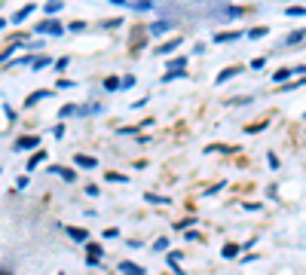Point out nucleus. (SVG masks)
<instances>
[{"instance_id": "obj_1", "label": "nucleus", "mask_w": 306, "mask_h": 275, "mask_svg": "<svg viewBox=\"0 0 306 275\" xmlns=\"http://www.w3.org/2000/svg\"><path fill=\"white\" fill-rule=\"evenodd\" d=\"M37 34H52V37H61V34H64V25H61V22H55V19H46V22L37 25Z\"/></svg>"}, {"instance_id": "obj_2", "label": "nucleus", "mask_w": 306, "mask_h": 275, "mask_svg": "<svg viewBox=\"0 0 306 275\" xmlns=\"http://www.w3.org/2000/svg\"><path fill=\"white\" fill-rule=\"evenodd\" d=\"M13 150H40V138H34V135H25L13 144Z\"/></svg>"}, {"instance_id": "obj_3", "label": "nucleus", "mask_w": 306, "mask_h": 275, "mask_svg": "<svg viewBox=\"0 0 306 275\" xmlns=\"http://www.w3.org/2000/svg\"><path fill=\"white\" fill-rule=\"evenodd\" d=\"M86 254H89V260H86L89 266H98L101 263V245L98 242H86Z\"/></svg>"}, {"instance_id": "obj_4", "label": "nucleus", "mask_w": 306, "mask_h": 275, "mask_svg": "<svg viewBox=\"0 0 306 275\" xmlns=\"http://www.w3.org/2000/svg\"><path fill=\"white\" fill-rule=\"evenodd\" d=\"M61 229L70 235L73 242H80V245H86V242H89V232H86V229H80V226H61Z\"/></svg>"}, {"instance_id": "obj_5", "label": "nucleus", "mask_w": 306, "mask_h": 275, "mask_svg": "<svg viewBox=\"0 0 306 275\" xmlns=\"http://www.w3.org/2000/svg\"><path fill=\"white\" fill-rule=\"evenodd\" d=\"M73 165H76V168H95L98 159H95V156H86V153H76V156H73Z\"/></svg>"}, {"instance_id": "obj_6", "label": "nucleus", "mask_w": 306, "mask_h": 275, "mask_svg": "<svg viewBox=\"0 0 306 275\" xmlns=\"http://www.w3.org/2000/svg\"><path fill=\"white\" fill-rule=\"evenodd\" d=\"M239 37H242V31H220L214 37V43H233V40H239Z\"/></svg>"}, {"instance_id": "obj_7", "label": "nucleus", "mask_w": 306, "mask_h": 275, "mask_svg": "<svg viewBox=\"0 0 306 275\" xmlns=\"http://www.w3.org/2000/svg\"><path fill=\"white\" fill-rule=\"evenodd\" d=\"M34 10H37V4H28V7H22L19 13H13V25H22V22H25V19H28Z\"/></svg>"}, {"instance_id": "obj_8", "label": "nucleus", "mask_w": 306, "mask_h": 275, "mask_svg": "<svg viewBox=\"0 0 306 275\" xmlns=\"http://www.w3.org/2000/svg\"><path fill=\"white\" fill-rule=\"evenodd\" d=\"M181 260H184V254H181V251H169V266L175 269V275H184V269H181Z\"/></svg>"}, {"instance_id": "obj_9", "label": "nucleus", "mask_w": 306, "mask_h": 275, "mask_svg": "<svg viewBox=\"0 0 306 275\" xmlns=\"http://www.w3.org/2000/svg\"><path fill=\"white\" fill-rule=\"evenodd\" d=\"M169 28H172V22H150L147 34H150V37H160V34H166Z\"/></svg>"}, {"instance_id": "obj_10", "label": "nucleus", "mask_w": 306, "mask_h": 275, "mask_svg": "<svg viewBox=\"0 0 306 275\" xmlns=\"http://www.w3.org/2000/svg\"><path fill=\"white\" fill-rule=\"evenodd\" d=\"M43 159H46V150H37V153L31 156V159L25 162V171H34V168H37V165H40Z\"/></svg>"}, {"instance_id": "obj_11", "label": "nucleus", "mask_w": 306, "mask_h": 275, "mask_svg": "<svg viewBox=\"0 0 306 275\" xmlns=\"http://www.w3.org/2000/svg\"><path fill=\"white\" fill-rule=\"evenodd\" d=\"M120 272H123V275H144V269L135 266L132 260H123V263H120Z\"/></svg>"}, {"instance_id": "obj_12", "label": "nucleus", "mask_w": 306, "mask_h": 275, "mask_svg": "<svg viewBox=\"0 0 306 275\" xmlns=\"http://www.w3.org/2000/svg\"><path fill=\"white\" fill-rule=\"evenodd\" d=\"M181 43H184V40H169V43H163V46H160L157 52H160V55H172V52H175V49H178Z\"/></svg>"}, {"instance_id": "obj_13", "label": "nucleus", "mask_w": 306, "mask_h": 275, "mask_svg": "<svg viewBox=\"0 0 306 275\" xmlns=\"http://www.w3.org/2000/svg\"><path fill=\"white\" fill-rule=\"evenodd\" d=\"M291 73H294V67H279V70L273 73V80H276V83H288Z\"/></svg>"}, {"instance_id": "obj_14", "label": "nucleus", "mask_w": 306, "mask_h": 275, "mask_svg": "<svg viewBox=\"0 0 306 275\" xmlns=\"http://www.w3.org/2000/svg\"><path fill=\"white\" fill-rule=\"evenodd\" d=\"M236 73H239V67H226V70H220V73H217V86H220V83H226V80H233Z\"/></svg>"}, {"instance_id": "obj_15", "label": "nucleus", "mask_w": 306, "mask_h": 275, "mask_svg": "<svg viewBox=\"0 0 306 275\" xmlns=\"http://www.w3.org/2000/svg\"><path fill=\"white\" fill-rule=\"evenodd\" d=\"M104 89H107V92H120V89H123V80H117V76H107V80H104Z\"/></svg>"}, {"instance_id": "obj_16", "label": "nucleus", "mask_w": 306, "mask_h": 275, "mask_svg": "<svg viewBox=\"0 0 306 275\" xmlns=\"http://www.w3.org/2000/svg\"><path fill=\"white\" fill-rule=\"evenodd\" d=\"M220 254H223L226 260H233V257H239V245L230 242V245H223V248H220Z\"/></svg>"}, {"instance_id": "obj_17", "label": "nucleus", "mask_w": 306, "mask_h": 275, "mask_svg": "<svg viewBox=\"0 0 306 275\" xmlns=\"http://www.w3.org/2000/svg\"><path fill=\"white\" fill-rule=\"evenodd\" d=\"M285 16L288 19H303L306 16V7H285Z\"/></svg>"}, {"instance_id": "obj_18", "label": "nucleus", "mask_w": 306, "mask_h": 275, "mask_svg": "<svg viewBox=\"0 0 306 275\" xmlns=\"http://www.w3.org/2000/svg\"><path fill=\"white\" fill-rule=\"evenodd\" d=\"M303 37H306V31H291L285 43H288V46H294V43H300V40H303Z\"/></svg>"}, {"instance_id": "obj_19", "label": "nucleus", "mask_w": 306, "mask_h": 275, "mask_svg": "<svg viewBox=\"0 0 306 275\" xmlns=\"http://www.w3.org/2000/svg\"><path fill=\"white\" fill-rule=\"evenodd\" d=\"M46 64H52V61H49V58H46V55H37V58H34V61H31V67H34V70H43V67H46Z\"/></svg>"}, {"instance_id": "obj_20", "label": "nucleus", "mask_w": 306, "mask_h": 275, "mask_svg": "<svg viewBox=\"0 0 306 275\" xmlns=\"http://www.w3.org/2000/svg\"><path fill=\"white\" fill-rule=\"evenodd\" d=\"M147 202H150V205H169L166 196H157V193H147Z\"/></svg>"}, {"instance_id": "obj_21", "label": "nucleus", "mask_w": 306, "mask_h": 275, "mask_svg": "<svg viewBox=\"0 0 306 275\" xmlns=\"http://www.w3.org/2000/svg\"><path fill=\"white\" fill-rule=\"evenodd\" d=\"M58 10H61V0H49V4L43 7V13H46V16H55Z\"/></svg>"}, {"instance_id": "obj_22", "label": "nucleus", "mask_w": 306, "mask_h": 275, "mask_svg": "<svg viewBox=\"0 0 306 275\" xmlns=\"http://www.w3.org/2000/svg\"><path fill=\"white\" fill-rule=\"evenodd\" d=\"M52 92H34V95H28V107H34L37 101H43V98H49Z\"/></svg>"}, {"instance_id": "obj_23", "label": "nucleus", "mask_w": 306, "mask_h": 275, "mask_svg": "<svg viewBox=\"0 0 306 275\" xmlns=\"http://www.w3.org/2000/svg\"><path fill=\"white\" fill-rule=\"evenodd\" d=\"M76 110H80V107H73V104H64V107L58 110V116H61V120H67V116H76Z\"/></svg>"}, {"instance_id": "obj_24", "label": "nucleus", "mask_w": 306, "mask_h": 275, "mask_svg": "<svg viewBox=\"0 0 306 275\" xmlns=\"http://www.w3.org/2000/svg\"><path fill=\"white\" fill-rule=\"evenodd\" d=\"M107 180L110 184H129V177L126 174H117V171H107Z\"/></svg>"}, {"instance_id": "obj_25", "label": "nucleus", "mask_w": 306, "mask_h": 275, "mask_svg": "<svg viewBox=\"0 0 306 275\" xmlns=\"http://www.w3.org/2000/svg\"><path fill=\"white\" fill-rule=\"evenodd\" d=\"M138 13H147V10H153V4H150V0H135V4H132Z\"/></svg>"}, {"instance_id": "obj_26", "label": "nucleus", "mask_w": 306, "mask_h": 275, "mask_svg": "<svg viewBox=\"0 0 306 275\" xmlns=\"http://www.w3.org/2000/svg\"><path fill=\"white\" fill-rule=\"evenodd\" d=\"M266 34H270V28H254V31H248L251 40H260V37H266Z\"/></svg>"}, {"instance_id": "obj_27", "label": "nucleus", "mask_w": 306, "mask_h": 275, "mask_svg": "<svg viewBox=\"0 0 306 275\" xmlns=\"http://www.w3.org/2000/svg\"><path fill=\"white\" fill-rule=\"evenodd\" d=\"M153 251H169V239H166V235H160V239L153 242Z\"/></svg>"}, {"instance_id": "obj_28", "label": "nucleus", "mask_w": 306, "mask_h": 275, "mask_svg": "<svg viewBox=\"0 0 306 275\" xmlns=\"http://www.w3.org/2000/svg\"><path fill=\"white\" fill-rule=\"evenodd\" d=\"M52 174H61L64 180H73V177H76V174H73L70 168H52Z\"/></svg>"}, {"instance_id": "obj_29", "label": "nucleus", "mask_w": 306, "mask_h": 275, "mask_svg": "<svg viewBox=\"0 0 306 275\" xmlns=\"http://www.w3.org/2000/svg\"><path fill=\"white\" fill-rule=\"evenodd\" d=\"M16 49H22V43H13V46H7V49H4V61H10Z\"/></svg>"}, {"instance_id": "obj_30", "label": "nucleus", "mask_w": 306, "mask_h": 275, "mask_svg": "<svg viewBox=\"0 0 306 275\" xmlns=\"http://www.w3.org/2000/svg\"><path fill=\"white\" fill-rule=\"evenodd\" d=\"M117 235H120L117 226H107V229H104V239H117Z\"/></svg>"}, {"instance_id": "obj_31", "label": "nucleus", "mask_w": 306, "mask_h": 275, "mask_svg": "<svg viewBox=\"0 0 306 275\" xmlns=\"http://www.w3.org/2000/svg\"><path fill=\"white\" fill-rule=\"evenodd\" d=\"M67 64H70V58H58V61H55V64H52V67H55V70H58V73H61V70H64V67H67Z\"/></svg>"}, {"instance_id": "obj_32", "label": "nucleus", "mask_w": 306, "mask_h": 275, "mask_svg": "<svg viewBox=\"0 0 306 275\" xmlns=\"http://www.w3.org/2000/svg\"><path fill=\"white\" fill-rule=\"evenodd\" d=\"M263 64H266V61H263V58H251V61H248V67H251V70H260V67H263Z\"/></svg>"}, {"instance_id": "obj_33", "label": "nucleus", "mask_w": 306, "mask_h": 275, "mask_svg": "<svg viewBox=\"0 0 306 275\" xmlns=\"http://www.w3.org/2000/svg\"><path fill=\"white\" fill-rule=\"evenodd\" d=\"M4 113H7V120L16 123V110H13V104H4Z\"/></svg>"}, {"instance_id": "obj_34", "label": "nucleus", "mask_w": 306, "mask_h": 275, "mask_svg": "<svg viewBox=\"0 0 306 275\" xmlns=\"http://www.w3.org/2000/svg\"><path fill=\"white\" fill-rule=\"evenodd\" d=\"M193 226V217H184V220H178V229H190Z\"/></svg>"}, {"instance_id": "obj_35", "label": "nucleus", "mask_w": 306, "mask_h": 275, "mask_svg": "<svg viewBox=\"0 0 306 275\" xmlns=\"http://www.w3.org/2000/svg\"><path fill=\"white\" fill-rule=\"evenodd\" d=\"M266 159H270V168H279V156L276 153H266Z\"/></svg>"}, {"instance_id": "obj_36", "label": "nucleus", "mask_w": 306, "mask_h": 275, "mask_svg": "<svg viewBox=\"0 0 306 275\" xmlns=\"http://www.w3.org/2000/svg\"><path fill=\"white\" fill-rule=\"evenodd\" d=\"M233 16H242V7H230L226 10V19H233Z\"/></svg>"}, {"instance_id": "obj_37", "label": "nucleus", "mask_w": 306, "mask_h": 275, "mask_svg": "<svg viewBox=\"0 0 306 275\" xmlns=\"http://www.w3.org/2000/svg\"><path fill=\"white\" fill-rule=\"evenodd\" d=\"M83 28H86V22H73V25H70V31H73V34H80Z\"/></svg>"}, {"instance_id": "obj_38", "label": "nucleus", "mask_w": 306, "mask_h": 275, "mask_svg": "<svg viewBox=\"0 0 306 275\" xmlns=\"http://www.w3.org/2000/svg\"><path fill=\"white\" fill-rule=\"evenodd\" d=\"M107 4H117V7H126V4H129V0H107Z\"/></svg>"}, {"instance_id": "obj_39", "label": "nucleus", "mask_w": 306, "mask_h": 275, "mask_svg": "<svg viewBox=\"0 0 306 275\" xmlns=\"http://www.w3.org/2000/svg\"><path fill=\"white\" fill-rule=\"evenodd\" d=\"M61 275H64V272H61Z\"/></svg>"}]
</instances>
